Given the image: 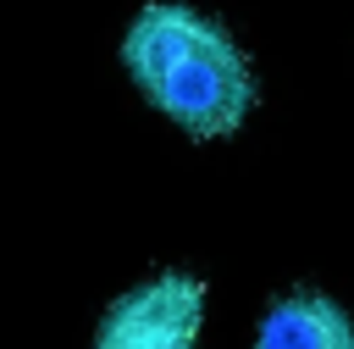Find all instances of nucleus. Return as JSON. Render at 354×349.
I'll return each instance as SVG.
<instances>
[{
	"mask_svg": "<svg viewBox=\"0 0 354 349\" xmlns=\"http://www.w3.org/2000/svg\"><path fill=\"white\" fill-rule=\"evenodd\" d=\"M199 327H205V283L188 271H160L105 305L88 349H194Z\"/></svg>",
	"mask_w": 354,
	"mask_h": 349,
	"instance_id": "obj_2",
	"label": "nucleus"
},
{
	"mask_svg": "<svg viewBox=\"0 0 354 349\" xmlns=\"http://www.w3.org/2000/svg\"><path fill=\"white\" fill-rule=\"evenodd\" d=\"M122 66L138 83V94L171 116L194 144L232 138L254 105V66L243 44L205 11L177 0H149L122 33Z\"/></svg>",
	"mask_w": 354,
	"mask_h": 349,
	"instance_id": "obj_1",
	"label": "nucleus"
},
{
	"mask_svg": "<svg viewBox=\"0 0 354 349\" xmlns=\"http://www.w3.org/2000/svg\"><path fill=\"white\" fill-rule=\"evenodd\" d=\"M254 349H354V316L321 288H288L266 305Z\"/></svg>",
	"mask_w": 354,
	"mask_h": 349,
	"instance_id": "obj_3",
	"label": "nucleus"
}]
</instances>
